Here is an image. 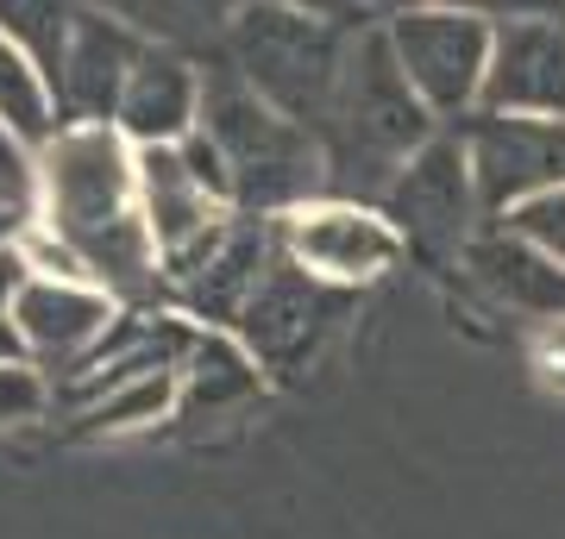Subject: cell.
I'll list each match as a JSON object with an SVG mask.
<instances>
[{
    "label": "cell",
    "instance_id": "obj_17",
    "mask_svg": "<svg viewBox=\"0 0 565 539\" xmlns=\"http://www.w3.org/2000/svg\"><path fill=\"white\" fill-rule=\"evenodd\" d=\"M88 7L126 20L151 44H170V51H189V57H221L226 25L245 0H88Z\"/></svg>",
    "mask_w": 565,
    "mask_h": 539
},
{
    "label": "cell",
    "instance_id": "obj_22",
    "mask_svg": "<svg viewBox=\"0 0 565 539\" xmlns=\"http://www.w3.org/2000/svg\"><path fill=\"white\" fill-rule=\"evenodd\" d=\"M39 370L44 364H0V427H20V420L44 414L51 382H44Z\"/></svg>",
    "mask_w": 565,
    "mask_h": 539
},
{
    "label": "cell",
    "instance_id": "obj_25",
    "mask_svg": "<svg viewBox=\"0 0 565 539\" xmlns=\"http://www.w3.org/2000/svg\"><path fill=\"white\" fill-rule=\"evenodd\" d=\"M32 282V263H25V245H0V314H13V301H20V289Z\"/></svg>",
    "mask_w": 565,
    "mask_h": 539
},
{
    "label": "cell",
    "instance_id": "obj_4",
    "mask_svg": "<svg viewBox=\"0 0 565 539\" xmlns=\"http://www.w3.org/2000/svg\"><path fill=\"white\" fill-rule=\"evenodd\" d=\"M364 25H340L302 7H282V0H245L233 25H226L221 57L258 88L277 114H289L296 126L321 132L333 100H340L345 63L359 44Z\"/></svg>",
    "mask_w": 565,
    "mask_h": 539
},
{
    "label": "cell",
    "instance_id": "obj_28",
    "mask_svg": "<svg viewBox=\"0 0 565 539\" xmlns=\"http://www.w3.org/2000/svg\"><path fill=\"white\" fill-rule=\"evenodd\" d=\"M32 226V207H0V245H13Z\"/></svg>",
    "mask_w": 565,
    "mask_h": 539
},
{
    "label": "cell",
    "instance_id": "obj_6",
    "mask_svg": "<svg viewBox=\"0 0 565 539\" xmlns=\"http://www.w3.org/2000/svg\"><path fill=\"white\" fill-rule=\"evenodd\" d=\"M384 32L396 44V63L415 82V95L446 126L471 120L484 107L490 44H497V25L490 20L465 13V7H446V0H427V7H396V13H384Z\"/></svg>",
    "mask_w": 565,
    "mask_h": 539
},
{
    "label": "cell",
    "instance_id": "obj_5",
    "mask_svg": "<svg viewBox=\"0 0 565 539\" xmlns=\"http://www.w3.org/2000/svg\"><path fill=\"white\" fill-rule=\"evenodd\" d=\"M384 207L396 233L408 239V258L422 263H459L465 245L490 226L478 176H471V151H465L459 126H440L415 158L396 170V182L384 188Z\"/></svg>",
    "mask_w": 565,
    "mask_h": 539
},
{
    "label": "cell",
    "instance_id": "obj_10",
    "mask_svg": "<svg viewBox=\"0 0 565 539\" xmlns=\"http://www.w3.org/2000/svg\"><path fill=\"white\" fill-rule=\"evenodd\" d=\"M120 314H126L120 295H107L102 282H76V277H32L20 289V301H13V320H20L25 345H32V364L63 370V377L114 333Z\"/></svg>",
    "mask_w": 565,
    "mask_h": 539
},
{
    "label": "cell",
    "instance_id": "obj_26",
    "mask_svg": "<svg viewBox=\"0 0 565 539\" xmlns=\"http://www.w3.org/2000/svg\"><path fill=\"white\" fill-rule=\"evenodd\" d=\"M282 7H302V13H321V20H340V25H371L377 20L364 0H282Z\"/></svg>",
    "mask_w": 565,
    "mask_h": 539
},
{
    "label": "cell",
    "instance_id": "obj_13",
    "mask_svg": "<svg viewBox=\"0 0 565 539\" xmlns=\"http://www.w3.org/2000/svg\"><path fill=\"white\" fill-rule=\"evenodd\" d=\"M202 95H207L202 57L151 44L139 57V69H132V82H126L114 126H120L126 144H182L202 126Z\"/></svg>",
    "mask_w": 565,
    "mask_h": 539
},
{
    "label": "cell",
    "instance_id": "obj_18",
    "mask_svg": "<svg viewBox=\"0 0 565 539\" xmlns=\"http://www.w3.org/2000/svg\"><path fill=\"white\" fill-rule=\"evenodd\" d=\"M0 120L13 126L32 151H44V144L63 132V107H57L51 76H44L7 32H0Z\"/></svg>",
    "mask_w": 565,
    "mask_h": 539
},
{
    "label": "cell",
    "instance_id": "obj_3",
    "mask_svg": "<svg viewBox=\"0 0 565 539\" xmlns=\"http://www.w3.org/2000/svg\"><path fill=\"white\" fill-rule=\"evenodd\" d=\"M202 132L221 144L239 214L277 220V214H289V207L327 195L321 132H308V126H296L289 114H277V107H270L226 57H214V69H207Z\"/></svg>",
    "mask_w": 565,
    "mask_h": 539
},
{
    "label": "cell",
    "instance_id": "obj_1",
    "mask_svg": "<svg viewBox=\"0 0 565 539\" xmlns=\"http://www.w3.org/2000/svg\"><path fill=\"white\" fill-rule=\"evenodd\" d=\"M39 226L57 233L126 308H170L139 201V151L120 139V126H63L39 151Z\"/></svg>",
    "mask_w": 565,
    "mask_h": 539
},
{
    "label": "cell",
    "instance_id": "obj_12",
    "mask_svg": "<svg viewBox=\"0 0 565 539\" xmlns=\"http://www.w3.org/2000/svg\"><path fill=\"white\" fill-rule=\"evenodd\" d=\"M484 107L490 114H541V120H565V13L497 25L490 76H484Z\"/></svg>",
    "mask_w": 565,
    "mask_h": 539
},
{
    "label": "cell",
    "instance_id": "obj_24",
    "mask_svg": "<svg viewBox=\"0 0 565 539\" xmlns=\"http://www.w3.org/2000/svg\"><path fill=\"white\" fill-rule=\"evenodd\" d=\"M446 7H465L490 25H509V20H546V13H565V0H446Z\"/></svg>",
    "mask_w": 565,
    "mask_h": 539
},
{
    "label": "cell",
    "instance_id": "obj_11",
    "mask_svg": "<svg viewBox=\"0 0 565 539\" xmlns=\"http://www.w3.org/2000/svg\"><path fill=\"white\" fill-rule=\"evenodd\" d=\"M145 51H151L145 32H132L126 20H114V13L82 0L76 39H70V57H63V76H57L63 126H114L120 95Z\"/></svg>",
    "mask_w": 565,
    "mask_h": 539
},
{
    "label": "cell",
    "instance_id": "obj_14",
    "mask_svg": "<svg viewBox=\"0 0 565 539\" xmlns=\"http://www.w3.org/2000/svg\"><path fill=\"white\" fill-rule=\"evenodd\" d=\"M465 277L478 282L503 314H522L527 326H546V320H565V263L546 258L541 245L515 239L509 226L490 220L478 239L465 245Z\"/></svg>",
    "mask_w": 565,
    "mask_h": 539
},
{
    "label": "cell",
    "instance_id": "obj_23",
    "mask_svg": "<svg viewBox=\"0 0 565 539\" xmlns=\"http://www.w3.org/2000/svg\"><path fill=\"white\" fill-rule=\"evenodd\" d=\"M527 364L541 370L546 389H559V396H565V320L534 326V339H527Z\"/></svg>",
    "mask_w": 565,
    "mask_h": 539
},
{
    "label": "cell",
    "instance_id": "obj_19",
    "mask_svg": "<svg viewBox=\"0 0 565 539\" xmlns=\"http://www.w3.org/2000/svg\"><path fill=\"white\" fill-rule=\"evenodd\" d=\"M182 401V377L177 370H151V377H132L120 382V389H107V396H95L88 408H82L76 433L82 440H107V433H139V427H151V420H170Z\"/></svg>",
    "mask_w": 565,
    "mask_h": 539
},
{
    "label": "cell",
    "instance_id": "obj_15",
    "mask_svg": "<svg viewBox=\"0 0 565 539\" xmlns=\"http://www.w3.org/2000/svg\"><path fill=\"white\" fill-rule=\"evenodd\" d=\"M270 258H277V220L239 214L233 233L221 239V251H214L195 277H182L177 289H170V308L189 314L195 326H221V333H233L239 314H245V301H252V289H258V277L270 270Z\"/></svg>",
    "mask_w": 565,
    "mask_h": 539
},
{
    "label": "cell",
    "instance_id": "obj_16",
    "mask_svg": "<svg viewBox=\"0 0 565 539\" xmlns=\"http://www.w3.org/2000/svg\"><path fill=\"white\" fill-rule=\"evenodd\" d=\"M177 377H182L177 420H202L264 396V364L239 345V333H221V326H195V345L182 352Z\"/></svg>",
    "mask_w": 565,
    "mask_h": 539
},
{
    "label": "cell",
    "instance_id": "obj_9",
    "mask_svg": "<svg viewBox=\"0 0 565 539\" xmlns=\"http://www.w3.org/2000/svg\"><path fill=\"white\" fill-rule=\"evenodd\" d=\"M459 132H465V151H471V176H478L490 220L509 214L515 201L565 182V120L478 107L471 120H459Z\"/></svg>",
    "mask_w": 565,
    "mask_h": 539
},
{
    "label": "cell",
    "instance_id": "obj_27",
    "mask_svg": "<svg viewBox=\"0 0 565 539\" xmlns=\"http://www.w3.org/2000/svg\"><path fill=\"white\" fill-rule=\"evenodd\" d=\"M0 364H32V345H25L13 314H0Z\"/></svg>",
    "mask_w": 565,
    "mask_h": 539
},
{
    "label": "cell",
    "instance_id": "obj_21",
    "mask_svg": "<svg viewBox=\"0 0 565 539\" xmlns=\"http://www.w3.org/2000/svg\"><path fill=\"white\" fill-rule=\"evenodd\" d=\"M497 226H509L515 239L541 245L546 258L565 263V182L559 188H541V195H527V201H515L509 214H497Z\"/></svg>",
    "mask_w": 565,
    "mask_h": 539
},
{
    "label": "cell",
    "instance_id": "obj_8",
    "mask_svg": "<svg viewBox=\"0 0 565 539\" xmlns=\"http://www.w3.org/2000/svg\"><path fill=\"white\" fill-rule=\"evenodd\" d=\"M277 245L302 270H315L321 282H340V289H364L408 258V239L396 233L384 207L345 195H315L277 214Z\"/></svg>",
    "mask_w": 565,
    "mask_h": 539
},
{
    "label": "cell",
    "instance_id": "obj_7",
    "mask_svg": "<svg viewBox=\"0 0 565 539\" xmlns=\"http://www.w3.org/2000/svg\"><path fill=\"white\" fill-rule=\"evenodd\" d=\"M352 301H359V289L321 282L315 270H302L277 245V258L258 277V289H252V301H245V314L233 333H239V345L270 377H302L308 358L327 345V333L352 314Z\"/></svg>",
    "mask_w": 565,
    "mask_h": 539
},
{
    "label": "cell",
    "instance_id": "obj_20",
    "mask_svg": "<svg viewBox=\"0 0 565 539\" xmlns=\"http://www.w3.org/2000/svg\"><path fill=\"white\" fill-rule=\"evenodd\" d=\"M76 20H82V0H0V32L51 76V88H57V76H63Z\"/></svg>",
    "mask_w": 565,
    "mask_h": 539
},
{
    "label": "cell",
    "instance_id": "obj_2",
    "mask_svg": "<svg viewBox=\"0 0 565 539\" xmlns=\"http://www.w3.org/2000/svg\"><path fill=\"white\" fill-rule=\"evenodd\" d=\"M440 114L415 95L408 69L396 63L384 20H371L352 44L345 63L340 100L321 126V151H327V195L345 201H384V188L396 182L415 151L440 132Z\"/></svg>",
    "mask_w": 565,
    "mask_h": 539
}]
</instances>
